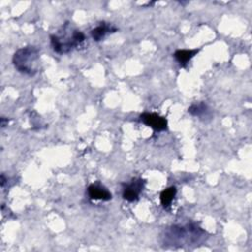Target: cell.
Instances as JSON below:
<instances>
[{"label":"cell","mask_w":252,"mask_h":252,"mask_svg":"<svg viewBox=\"0 0 252 252\" xmlns=\"http://www.w3.org/2000/svg\"><path fill=\"white\" fill-rule=\"evenodd\" d=\"M85 40V34L77 30H73L70 35L66 34L64 32V35H50V43L53 50L57 53H67L73 49V47L78 46Z\"/></svg>","instance_id":"obj_3"},{"label":"cell","mask_w":252,"mask_h":252,"mask_svg":"<svg viewBox=\"0 0 252 252\" xmlns=\"http://www.w3.org/2000/svg\"><path fill=\"white\" fill-rule=\"evenodd\" d=\"M206 231L195 222L185 225L174 224L164 229L162 243L165 247H184L202 243L206 238Z\"/></svg>","instance_id":"obj_1"},{"label":"cell","mask_w":252,"mask_h":252,"mask_svg":"<svg viewBox=\"0 0 252 252\" xmlns=\"http://www.w3.org/2000/svg\"><path fill=\"white\" fill-rule=\"evenodd\" d=\"M116 31H117V29L115 27H113L112 25H110L109 23L102 22L96 28L92 30L91 34H92V37L94 41H100L102 38H104V36L107 33H111V32H114Z\"/></svg>","instance_id":"obj_7"},{"label":"cell","mask_w":252,"mask_h":252,"mask_svg":"<svg viewBox=\"0 0 252 252\" xmlns=\"http://www.w3.org/2000/svg\"><path fill=\"white\" fill-rule=\"evenodd\" d=\"M140 121L147 126L153 128L155 131H163L167 127V121L164 117L159 116L156 113L145 112L140 115Z\"/></svg>","instance_id":"obj_5"},{"label":"cell","mask_w":252,"mask_h":252,"mask_svg":"<svg viewBox=\"0 0 252 252\" xmlns=\"http://www.w3.org/2000/svg\"><path fill=\"white\" fill-rule=\"evenodd\" d=\"M88 195L92 200L108 201L111 199V193L99 184H91L88 187Z\"/></svg>","instance_id":"obj_6"},{"label":"cell","mask_w":252,"mask_h":252,"mask_svg":"<svg viewBox=\"0 0 252 252\" xmlns=\"http://www.w3.org/2000/svg\"><path fill=\"white\" fill-rule=\"evenodd\" d=\"M15 68L26 75L33 76L38 72L39 51L35 46L28 45L18 49L13 55Z\"/></svg>","instance_id":"obj_2"},{"label":"cell","mask_w":252,"mask_h":252,"mask_svg":"<svg viewBox=\"0 0 252 252\" xmlns=\"http://www.w3.org/2000/svg\"><path fill=\"white\" fill-rule=\"evenodd\" d=\"M145 180L142 178H135L130 183L125 184L123 188L122 196L128 202H134L138 200L141 192L143 191Z\"/></svg>","instance_id":"obj_4"},{"label":"cell","mask_w":252,"mask_h":252,"mask_svg":"<svg viewBox=\"0 0 252 252\" xmlns=\"http://www.w3.org/2000/svg\"><path fill=\"white\" fill-rule=\"evenodd\" d=\"M198 51L199 49H179L174 52L173 56L180 66L184 67L198 53Z\"/></svg>","instance_id":"obj_8"},{"label":"cell","mask_w":252,"mask_h":252,"mask_svg":"<svg viewBox=\"0 0 252 252\" xmlns=\"http://www.w3.org/2000/svg\"><path fill=\"white\" fill-rule=\"evenodd\" d=\"M175 195H176V188L174 186L168 187L160 193V203L163 206V208H168L170 206Z\"/></svg>","instance_id":"obj_10"},{"label":"cell","mask_w":252,"mask_h":252,"mask_svg":"<svg viewBox=\"0 0 252 252\" xmlns=\"http://www.w3.org/2000/svg\"><path fill=\"white\" fill-rule=\"evenodd\" d=\"M188 112L191 113L194 116L197 117H207L209 116L210 110L208 105L205 102H198V103H193L189 108H188Z\"/></svg>","instance_id":"obj_9"}]
</instances>
